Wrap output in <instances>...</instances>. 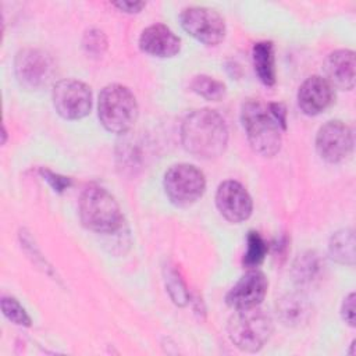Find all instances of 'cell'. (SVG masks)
Masks as SVG:
<instances>
[{"label": "cell", "instance_id": "cell-1", "mask_svg": "<svg viewBox=\"0 0 356 356\" xmlns=\"http://www.w3.org/2000/svg\"><path fill=\"white\" fill-rule=\"evenodd\" d=\"M181 140L186 152L200 159L221 156L228 143V128L214 110L200 108L189 113L181 125Z\"/></svg>", "mask_w": 356, "mask_h": 356}, {"label": "cell", "instance_id": "cell-2", "mask_svg": "<svg viewBox=\"0 0 356 356\" xmlns=\"http://www.w3.org/2000/svg\"><path fill=\"white\" fill-rule=\"evenodd\" d=\"M241 121L252 149L263 157L275 156L282 143V128L268 110V106L256 99L242 104Z\"/></svg>", "mask_w": 356, "mask_h": 356}, {"label": "cell", "instance_id": "cell-3", "mask_svg": "<svg viewBox=\"0 0 356 356\" xmlns=\"http://www.w3.org/2000/svg\"><path fill=\"white\" fill-rule=\"evenodd\" d=\"M78 210L82 224L97 234H115L124 224L115 197L97 184H90L82 191Z\"/></svg>", "mask_w": 356, "mask_h": 356}, {"label": "cell", "instance_id": "cell-4", "mask_svg": "<svg viewBox=\"0 0 356 356\" xmlns=\"http://www.w3.org/2000/svg\"><path fill=\"white\" fill-rule=\"evenodd\" d=\"M138 102L134 93L120 83H111L102 89L97 103V114L102 125L113 134H125L138 118Z\"/></svg>", "mask_w": 356, "mask_h": 356}, {"label": "cell", "instance_id": "cell-5", "mask_svg": "<svg viewBox=\"0 0 356 356\" xmlns=\"http://www.w3.org/2000/svg\"><path fill=\"white\" fill-rule=\"evenodd\" d=\"M273 334V320L259 306L236 310L228 321L231 342L245 352L260 350Z\"/></svg>", "mask_w": 356, "mask_h": 356}, {"label": "cell", "instance_id": "cell-6", "mask_svg": "<svg viewBox=\"0 0 356 356\" xmlns=\"http://www.w3.org/2000/svg\"><path fill=\"white\" fill-rule=\"evenodd\" d=\"M164 191L177 206H189L199 200L206 189L204 174L188 163L175 164L164 174Z\"/></svg>", "mask_w": 356, "mask_h": 356}, {"label": "cell", "instance_id": "cell-7", "mask_svg": "<svg viewBox=\"0 0 356 356\" xmlns=\"http://www.w3.org/2000/svg\"><path fill=\"white\" fill-rule=\"evenodd\" d=\"M179 21L184 31L203 44L216 46L225 38V21L213 8L186 7L182 10Z\"/></svg>", "mask_w": 356, "mask_h": 356}, {"label": "cell", "instance_id": "cell-8", "mask_svg": "<svg viewBox=\"0 0 356 356\" xmlns=\"http://www.w3.org/2000/svg\"><path fill=\"white\" fill-rule=\"evenodd\" d=\"M14 72L18 83L28 90L46 86L54 74L53 58L40 49H22L14 60Z\"/></svg>", "mask_w": 356, "mask_h": 356}, {"label": "cell", "instance_id": "cell-9", "mask_svg": "<svg viewBox=\"0 0 356 356\" xmlns=\"http://www.w3.org/2000/svg\"><path fill=\"white\" fill-rule=\"evenodd\" d=\"M53 106L58 115L65 120H81L90 113V88L78 79L58 81L51 93Z\"/></svg>", "mask_w": 356, "mask_h": 356}, {"label": "cell", "instance_id": "cell-10", "mask_svg": "<svg viewBox=\"0 0 356 356\" xmlns=\"http://www.w3.org/2000/svg\"><path fill=\"white\" fill-rule=\"evenodd\" d=\"M353 132L339 120L325 122L317 132L316 150L318 156L331 164L346 160L353 150Z\"/></svg>", "mask_w": 356, "mask_h": 356}, {"label": "cell", "instance_id": "cell-11", "mask_svg": "<svg viewBox=\"0 0 356 356\" xmlns=\"http://www.w3.org/2000/svg\"><path fill=\"white\" fill-rule=\"evenodd\" d=\"M216 206L221 216L231 222H242L252 214V197L236 181H224L216 192Z\"/></svg>", "mask_w": 356, "mask_h": 356}, {"label": "cell", "instance_id": "cell-12", "mask_svg": "<svg viewBox=\"0 0 356 356\" xmlns=\"http://www.w3.org/2000/svg\"><path fill=\"white\" fill-rule=\"evenodd\" d=\"M267 288L268 281L266 275L256 268H250L228 291L225 300L228 306L235 310L256 307L260 306V303L263 302L267 293Z\"/></svg>", "mask_w": 356, "mask_h": 356}, {"label": "cell", "instance_id": "cell-13", "mask_svg": "<svg viewBox=\"0 0 356 356\" xmlns=\"http://www.w3.org/2000/svg\"><path fill=\"white\" fill-rule=\"evenodd\" d=\"M334 100V88L331 83L320 76H309L298 90L299 108L306 115H317L327 110Z\"/></svg>", "mask_w": 356, "mask_h": 356}, {"label": "cell", "instance_id": "cell-14", "mask_svg": "<svg viewBox=\"0 0 356 356\" xmlns=\"http://www.w3.org/2000/svg\"><path fill=\"white\" fill-rule=\"evenodd\" d=\"M139 47L146 54L159 58L174 57L181 50V39L163 24L145 28L139 36Z\"/></svg>", "mask_w": 356, "mask_h": 356}, {"label": "cell", "instance_id": "cell-15", "mask_svg": "<svg viewBox=\"0 0 356 356\" xmlns=\"http://www.w3.org/2000/svg\"><path fill=\"white\" fill-rule=\"evenodd\" d=\"M355 53L348 49L335 50L324 61L325 79L332 88L350 90L355 86Z\"/></svg>", "mask_w": 356, "mask_h": 356}, {"label": "cell", "instance_id": "cell-16", "mask_svg": "<svg viewBox=\"0 0 356 356\" xmlns=\"http://www.w3.org/2000/svg\"><path fill=\"white\" fill-rule=\"evenodd\" d=\"M277 313L285 325H300L312 314L307 299L299 293H288L277 303Z\"/></svg>", "mask_w": 356, "mask_h": 356}, {"label": "cell", "instance_id": "cell-17", "mask_svg": "<svg viewBox=\"0 0 356 356\" xmlns=\"http://www.w3.org/2000/svg\"><path fill=\"white\" fill-rule=\"evenodd\" d=\"M253 67L257 78L266 86H273L275 83V58H274V44L268 40L257 42L252 49Z\"/></svg>", "mask_w": 356, "mask_h": 356}, {"label": "cell", "instance_id": "cell-18", "mask_svg": "<svg viewBox=\"0 0 356 356\" xmlns=\"http://www.w3.org/2000/svg\"><path fill=\"white\" fill-rule=\"evenodd\" d=\"M330 256L341 263L353 266L355 264V234L353 229L345 228L338 232H335L328 245Z\"/></svg>", "mask_w": 356, "mask_h": 356}, {"label": "cell", "instance_id": "cell-19", "mask_svg": "<svg viewBox=\"0 0 356 356\" xmlns=\"http://www.w3.org/2000/svg\"><path fill=\"white\" fill-rule=\"evenodd\" d=\"M246 243V252L243 254L242 263L249 270L256 268L263 263L268 250V245L257 231H250L248 234Z\"/></svg>", "mask_w": 356, "mask_h": 356}, {"label": "cell", "instance_id": "cell-20", "mask_svg": "<svg viewBox=\"0 0 356 356\" xmlns=\"http://www.w3.org/2000/svg\"><path fill=\"white\" fill-rule=\"evenodd\" d=\"M164 281H165L167 292L172 299V302L178 306H185L191 299L189 291L174 266L167 264L164 267Z\"/></svg>", "mask_w": 356, "mask_h": 356}, {"label": "cell", "instance_id": "cell-21", "mask_svg": "<svg viewBox=\"0 0 356 356\" xmlns=\"http://www.w3.org/2000/svg\"><path fill=\"white\" fill-rule=\"evenodd\" d=\"M191 88L195 93L211 102H218L225 96V85L209 75H196L191 82Z\"/></svg>", "mask_w": 356, "mask_h": 356}, {"label": "cell", "instance_id": "cell-22", "mask_svg": "<svg viewBox=\"0 0 356 356\" xmlns=\"http://www.w3.org/2000/svg\"><path fill=\"white\" fill-rule=\"evenodd\" d=\"M318 270L320 263L317 254L314 252H307L296 259L292 274L299 285H305L309 284L313 278H316Z\"/></svg>", "mask_w": 356, "mask_h": 356}, {"label": "cell", "instance_id": "cell-23", "mask_svg": "<svg viewBox=\"0 0 356 356\" xmlns=\"http://www.w3.org/2000/svg\"><path fill=\"white\" fill-rule=\"evenodd\" d=\"M1 310H3V314L17 325L29 327L32 324V320L26 313V310L21 306V303L17 299L11 296L1 298Z\"/></svg>", "mask_w": 356, "mask_h": 356}, {"label": "cell", "instance_id": "cell-24", "mask_svg": "<svg viewBox=\"0 0 356 356\" xmlns=\"http://www.w3.org/2000/svg\"><path fill=\"white\" fill-rule=\"evenodd\" d=\"M82 46L85 49V51L90 56H102L104 53V50L107 49V39L106 35L96 28L89 29L85 35H83V40H82Z\"/></svg>", "mask_w": 356, "mask_h": 356}, {"label": "cell", "instance_id": "cell-25", "mask_svg": "<svg viewBox=\"0 0 356 356\" xmlns=\"http://www.w3.org/2000/svg\"><path fill=\"white\" fill-rule=\"evenodd\" d=\"M40 175L43 177L44 181L49 182V185L56 191V192H63L65 191L67 188L71 186V179L68 177H64V175H60L57 172H53L49 168H40L39 170Z\"/></svg>", "mask_w": 356, "mask_h": 356}, {"label": "cell", "instance_id": "cell-26", "mask_svg": "<svg viewBox=\"0 0 356 356\" xmlns=\"http://www.w3.org/2000/svg\"><path fill=\"white\" fill-rule=\"evenodd\" d=\"M341 314L343 321L350 325L355 327V293L350 292L348 296L343 298L342 306H341Z\"/></svg>", "mask_w": 356, "mask_h": 356}, {"label": "cell", "instance_id": "cell-27", "mask_svg": "<svg viewBox=\"0 0 356 356\" xmlns=\"http://www.w3.org/2000/svg\"><path fill=\"white\" fill-rule=\"evenodd\" d=\"M268 110L275 118V121L280 124L282 131L286 129V108L282 103H268Z\"/></svg>", "mask_w": 356, "mask_h": 356}, {"label": "cell", "instance_id": "cell-28", "mask_svg": "<svg viewBox=\"0 0 356 356\" xmlns=\"http://www.w3.org/2000/svg\"><path fill=\"white\" fill-rule=\"evenodd\" d=\"M113 6L124 13L132 14V13H139L145 7V3L143 1H118V3H114Z\"/></svg>", "mask_w": 356, "mask_h": 356}, {"label": "cell", "instance_id": "cell-29", "mask_svg": "<svg viewBox=\"0 0 356 356\" xmlns=\"http://www.w3.org/2000/svg\"><path fill=\"white\" fill-rule=\"evenodd\" d=\"M6 136H7V132H6V128L3 127V143H6Z\"/></svg>", "mask_w": 356, "mask_h": 356}]
</instances>
